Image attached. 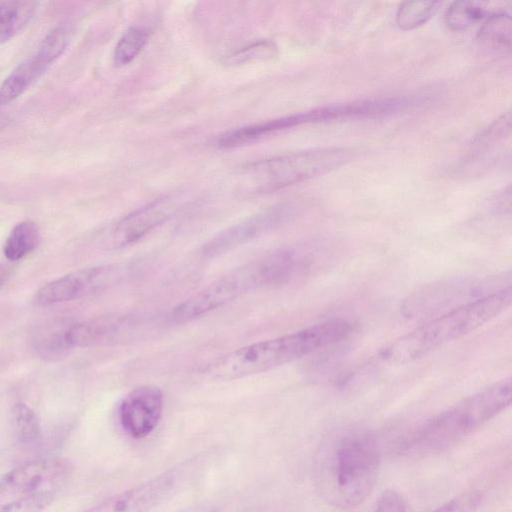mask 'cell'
<instances>
[{
  "instance_id": "obj_16",
  "label": "cell",
  "mask_w": 512,
  "mask_h": 512,
  "mask_svg": "<svg viewBox=\"0 0 512 512\" xmlns=\"http://www.w3.org/2000/svg\"><path fill=\"white\" fill-rule=\"evenodd\" d=\"M38 2L6 1L0 3V44L12 39L34 16Z\"/></svg>"
},
{
  "instance_id": "obj_13",
  "label": "cell",
  "mask_w": 512,
  "mask_h": 512,
  "mask_svg": "<svg viewBox=\"0 0 512 512\" xmlns=\"http://www.w3.org/2000/svg\"><path fill=\"white\" fill-rule=\"evenodd\" d=\"M496 281L486 279L485 281L479 280L476 282L464 279L436 284L424 289L417 295L415 294L414 297L407 301L405 309L410 315L417 311L424 313L433 312L463 298L464 300L473 301L469 299V296L475 295V297L480 298L495 292L485 289V286H494Z\"/></svg>"
},
{
  "instance_id": "obj_8",
  "label": "cell",
  "mask_w": 512,
  "mask_h": 512,
  "mask_svg": "<svg viewBox=\"0 0 512 512\" xmlns=\"http://www.w3.org/2000/svg\"><path fill=\"white\" fill-rule=\"evenodd\" d=\"M125 263L82 268L46 283L36 293L39 306H50L104 292L121 283L130 274Z\"/></svg>"
},
{
  "instance_id": "obj_23",
  "label": "cell",
  "mask_w": 512,
  "mask_h": 512,
  "mask_svg": "<svg viewBox=\"0 0 512 512\" xmlns=\"http://www.w3.org/2000/svg\"><path fill=\"white\" fill-rule=\"evenodd\" d=\"M148 39L146 30L140 27L128 28L119 39L114 50V63L125 66L141 52Z\"/></svg>"
},
{
  "instance_id": "obj_3",
  "label": "cell",
  "mask_w": 512,
  "mask_h": 512,
  "mask_svg": "<svg viewBox=\"0 0 512 512\" xmlns=\"http://www.w3.org/2000/svg\"><path fill=\"white\" fill-rule=\"evenodd\" d=\"M511 301L512 289L508 286L452 308L395 340L379 353V358L390 364L418 360L496 318Z\"/></svg>"
},
{
  "instance_id": "obj_1",
  "label": "cell",
  "mask_w": 512,
  "mask_h": 512,
  "mask_svg": "<svg viewBox=\"0 0 512 512\" xmlns=\"http://www.w3.org/2000/svg\"><path fill=\"white\" fill-rule=\"evenodd\" d=\"M380 468V451L367 431L346 430L322 442L314 462L319 495L338 509L361 505L371 494Z\"/></svg>"
},
{
  "instance_id": "obj_20",
  "label": "cell",
  "mask_w": 512,
  "mask_h": 512,
  "mask_svg": "<svg viewBox=\"0 0 512 512\" xmlns=\"http://www.w3.org/2000/svg\"><path fill=\"white\" fill-rule=\"evenodd\" d=\"M439 2L407 1L399 5L396 24L405 31L416 29L430 20L438 9Z\"/></svg>"
},
{
  "instance_id": "obj_15",
  "label": "cell",
  "mask_w": 512,
  "mask_h": 512,
  "mask_svg": "<svg viewBox=\"0 0 512 512\" xmlns=\"http://www.w3.org/2000/svg\"><path fill=\"white\" fill-rule=\"evenodd\" d=\"M49 66L36 52L20 63L0 85V106L18 98Z\"/></svg>"
},
{
  "instance_id": "obj_11",
  "label": "cell",
  "mask_w": 512,
  "mask_h": 512,
  "mask_svg": "<svg viewBox=\"0 0 512 512\" xmlns=\"http://www.w3.org/2000/svg\"><path fill=\"white\" fill-rule=\"evenodd\" d=\"M292 213L287 204L263 210L223 230L207 242L202 250L206 257H216L262 235L286 221Z\"/></svg>"
},
{
  "instance_id": "obj_9",
  "label": "cell",
  "mask_w": 512,
  "mask_h": 512,
  "mask_svg": "<svg viewBox=\"0 0 512 512\" xmlns=\"http://www.w3.org/2000/svg\"><path fill=\"white\" fill-rule=\"evenodd\" d=\"M71 474V464L62 458H42L23 463L0 479V503L40 493H57Z\"/></svg>"
},
{
  "instance_id": "obj_14",
  "label": "cell",
  "mask_w": 512,
  "mask_h": 512,
  "mask_svg": "<svg viewBox=\"0 0 512 512\" xmlns=\"http://www.w3.org/2000/svg\"><path fill=\"white\" fill-rule=\"evenodd\" d=\"M310 123H318L315 109L229 131L219 137L217 145L221 148H234L254 142L265 135Z\"/></svg>"
},
{
  "instance_id": "obj_6",
  "label": "cell",
  "mask_w": 512,
  "mask_h": 512,
  "mask_svg": "<svg viewBox=\"0 0 512 512\" xmlns=\"http://www.w3.org/2000/svg\"><path fill=\"white\" fill-rule=\"evenodd\" d=\"M351 153L325 147L281 155L245 166L241 185L249 193H268L325 174L345 164Z\"/></svg>"
},
{
  "instance_id": "obj_25",
  "label": "cell",
  "mask_w": 512,
  "mask_h": 512,
  "mask_svg": "<svg viewBox=\"0 0 512 512\" xmlns=\"http://www.w3.org/2000/svg\"><path fill=\"white\" fill-rule=\"evenodd\" d=\"M69 42V32L66 27L58 26L52 29L41 41L38 53L50 65L64 52Z\"/></svg>"
},
{
  "instance_id": "obj_18",
  "label": "cell",
  "mask_w": 512,
  "mask_h": 512,
  "mask_svg": "<svg viewBox=\"0 0 512 512\" xmlns=\"http://www.w3.org/2000/svg\"><path fill=\"white\" fill-rule=\"evenodd\" d=\"M70 323L54 321L43 325L35 334L33 343L38 353L47 359H56L70 348L66 333Z\"/></svg>"
},
{
  "instance_id": "obj_2",
  "label": "cell",
  "mask_w": 512,
  "mask_h": 512,
  "mask_svg": "<svg viewBox=\"0 0 512 512\" xmlns=\"http://www.w3.org/2000/svg\"><path fill=\"white\" fill-rule=\"evenodd\" d=\"M352 331L350 322L332 319L301 330L262 340L227 353L203 369L213 380L229 381L288 364L344 340Z\"/></svg>"
},
{
  "instance_id": "obj_12",
  "label": "cell",
  "mask_w": 512,
  "mask_h": 512,
  "mask_svg": "<svg viewBox=\"0 0 512 512\" xmlns=\"http://www.w3.org/2000/svg\"><path fill=\"white\" fill-rule=\"evenodd\" d=\"M176 204L168 197L154 200L120 219L112 228L109 243L114 248L133 244L167 221Z\"/></svg>"
},
{
  "instance_id": "obj_10",
  "label": "cell",
  "mask_w": 512,
  "mask_h": 512,
  "mask_svg": "<svg viewBox=\"0 0 512 512\" xmlns=\"http://www.w3.org/2000/svg\"><path fill=\"white\" fill-rule=\"evenodd\" d=\"M164 408L161 389L141 385L131 390L118 408V421L126 435L135 440L148 437L158 426Z\"/></svg>"
},
{
  "instance_id": "obj_5",
  "label": "cell",
  "mask_w": 512,
  "mask_h": 512,
  "mask_svg": "<svg viewBox=\"0 0 512 512\" xmlns=\"http://www.w3.org/2000/svg\"><path fill=\"white\" fill-rule=\"evenodd\" d=\"M295 252L282 249L236 268L176 305L168 318L184 323L216 310L257 289L287 281L294 272Z\"/></svg>"
},
{
  "instance_id": "obj_17",
  "label": "cell",
  "mask_w": 512,
  "mask_h": 512,
  "mask_svg": "<svg viewBox=\"0 0 512 512\" xmlns=\"http://www.w3.org/2000/svg\"><path fill=\"white\" fill-rule=\"evenodd\" d=\"M40 230L31 220H25L13 227L4 244V255L7 260L18 261L38 246Z\"/></svg>"
},
{
  "instance_id": "obj_19",
  "label": "cell",
  "mask_w": 512,
  "mask_h": 512,
  "mask_svg": "<svg viewBox=\"0 0 512 512\" xmlns=\"http://www.w3.org/2000/svg\"><path fill=\"white\" fill-rule=\"evenodd\" d=\"M511 17L506 13H495L488 17L479 30L478 40L487 48L504 50L510 48Z\"/></svg>"
},
{
  "instance_id": "obj_28",
  "label": "cell",
  "mask_w": 512,
  "mask_h": 512,
  "mask_svg": "<svg viewBox=\"0 0 512 512\" xmlns=\"http://www.w3.org/2000/svg\"><path fill=\"white\" fill-rule=\"evenodd\" d=\"M11 121V118L8 114L0 111V130L6 127Z\"/></svg>"
},
{
  "instance_id": "obj_24",
  "label": "cell",
  "mask_w": 512,
  "mask_h": 512,
  "mask_svg": "<svg viewBox=\"0 0 512 512\" xmlns=\"http://www.w3.org/2000/svg\"><path fill=\"white\" fill-rule=\"evenodd\" d=\"M277 54V47L272 41L263 40L245 46L229 55L226 63L239 65L256 60L273 58Z\"/></svg>"
},
{
  "instance_id": "obj_7",
  "label": "cell",
  "mask_w": 512,
  "mask_h": 512,
  "mask_svg": "<svg viewBox=\"0 0 512 512\" xmlns=\"http://www.w3.org/2000/svg\"><path fill=\"white\" fill-rule=\"evenodd\" d=\"M203 460L194 457L146 482L112 495L85 512H148L192 482Z\"/></svg>"
},
{
  "instance_id": "obj_26",
  "label": "cell",
  "mask_w": 512,
  "mask_h": 512,
  "mask_svg": "<svg viewBox=\"0 0 512 512\" xmlns=\"http://www.w3.org/2000/svg\"><path fill=\"white\" fill-rule=\"evenodd\" d=\"M375 512H406L405 501L393 490H388L379 498Z\"/></svg>"
},
{
  "instance_id": "obj_4",
  "label": "cell",
  "mask_w": 512,
  "mask_h": 512,
  "mask_svg": "<svg viewBox=\"0 0 512 512\" xmlns=\"http://www.w3.org/2000/svg\"><path fill=\"white\" fill-rule=\"evenodd\" d=\"M511 398V378L495 382L426 421L399 449L422 455L449 448L505 410Z\"/></svg>"
},
{
  "instance_id": "obj_21",
  "label": "cell",
  "mask_w": 512,
  "mask_h": 512,
  "mask_svg": "<svg viewBox=\"0 0 512 512\" xmlns=\"http://www.w3.org/2000/svg\"><path fill=\"white\" fill-rule=\"evenodd\" d=\"M486 9L482 3L474 1L453 2L445 12V23L454 31H462L482 20Z\"/></svg>"
},
{
  "instance_id": "obj_22",
  "label": "cell",
  "mask_w": 512,
  "mask_h": 512,
  "mask_svg": "<svg viewBox=\"0 0 512 512\" xmlns=\"http://www.w3.org/2000/svg\"><path fill=\"white\" fill-rule=\"evenodd\" d=\"M13 424L18 439L26 445L40 441L41 427L35 412L24 403H17L12 411Z\"/></svg>"
},
{
  "instance_id": "obj_27",
  "label": "cell",
  "mask_w": 512,
  "mask_h": 512,
  "mask_svg": "<svg viewBox=\"0 0 512 512\" xmlns=\"http://www.w3.org/2000/svg\"><path fill=\"white\" fill-rule=\"evenodd\" d=\"M10 275V269L8 266L0 263V286L5 283Z\"/></svg>"
}]
</instances>
